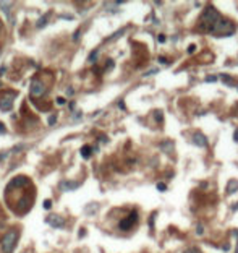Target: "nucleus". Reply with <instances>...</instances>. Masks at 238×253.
Returning <instances> with one entry per match:
<instances>
[{"instance_id":"f257e3e1","label":"nucleus","mask_w":238,"mask_h":253,"mask_svg":"<svg viewBox=\"0 0 238 253\" xmlns=\"http://www.w3.org/2000/svg\"><path fill=\"white\" fill-rule=\"evenodd\" d=\"M220 20H222V17H220L219 11L214 8V7H207V8L203 11L201 18H199L198 31H199V33H211L212 34Z\"/></svg>"},{"instance_id":"f03ea898","label":"nucleus","mask_w":238,"mask_h":253,"mask_svg":"<svg viewBox=\"0 0 238 253\" xmlns=\"http://www.w3.org/2000/svg\"><path fill=\"white\" fill-rule=\"evenodd\" d=\"M237 26L233 25L230 20H224L222 18L219 21V25L216 26V29H214V36H217V38H228V36H232L233 33H235Z\"/></svg>"},{"instance_id":"7ed1b4c3","label":"nucleus","mask_w":238,"mask_h":253,"mask_svg":"<svg viewBox=\"0 0 238 253\" xmlns=\"http://www.w3.org/2000/svg\"><path fill=\"white\" fill-rule=\"evenodd\" d=\"M18 240V232L16 230H10L3 235L2 239V251L3 253H11L15 250V245Z\"/></svg>"},{"instance_id":"20e7f679","label":"nucleus","mask_w":238,"mask_h":253,"mask_svg":"<svg viewBox=\"0 0 238 253\" xmlns=\"http://www.w3.org/2000/svg\"><path fill=\"white\" fill-rule=\"evenodd\" d=\"M136 222H138V212H136V211H131V212L128 214V218H125V219L120 221L118 227H120L122 230H130V229H131Z\"/></svg>"},{"instance_id":"39448f33","label":"nucleus","mask_w":238,"mask_h":253,"mask_svg":"<svg viewBox=\"0 0 238 253\" xmlns=\"http://www.w3.org/2000/svg\"><path fill=\"white\" fill-rule=\"evenodd\" d=\"M29 91H31V96H33V98H41V96L46 93V84L42 83L41 80H33Z\"/></svg>"},{"instance_id":"423d86ee","label":"nucleus","mask_w":238,"mask_h":253,"mask_svg":"<svg viewBox=\"0 0 238 253\" xmlns=\"http://www.w3.org/2000/svg\"><path fill=\"white\" fill-rule=\"evenodd\" d=\"M28 183H29V180H28L26 177H21V175H19V177H15L10 182L8 190H10V188H18V187H23V185H28Z\"/></svg>"},{"instance_id":"0eeeda50","label":"nucleus","mask_w":238,"mask_h":253,"mask_svg":"<svg viewBox=\"0 0 238 253\" xmlns=\"http://www.w3.org/2000/svg\"><path fill=\"white\" fill-rule=\"evenodd\" d=\"M47 222H49L52 227H62L63 224H65V221H63V219L60 218V216L52 214V216H49V218H47Z\"/></svg>"},{"instance_id":"6e6552de","label":"nucleus","mask_w":238,"mask_h":253,"mask_svg":"<svg viewBox=\"0 0 238 253\" xmlns=\"http://www.w3.org/2000/svg\"><path fill=\"white\" fill-rule=\"evenodd\" d=\"M81 185L79 182H70V180H65V182H62L60 183V187H62V190L63 191H71V190H76V188Z\"/></svg>"},{"instance_id":"1a4fd4ad","label":"nucleus","mask_w":238,"mask_h":253,"mask_svg":"<svg viewBox=\"0 0 238 253\" xmlns=\"http://www.w3.org/2000/svg\"><path fill=\"white\" fill-rule=\"evenodd\" d=\"M193 141H194V144H198V146H201V148L207 146V140H206V136L201 135V133H194L193 135Z\"/></svg>"},{"instance_id":"9d476101","label":"nucleus","mask_w":238,"mask_h":253,"mask_svg":"<svg viewBox=\"0 0 238 253\" xmlns=\"http://www.w3.org/2000/svg\"><path fill=\"white\" fill-rule=\"evenodd\" d=\"M11 104H13L11 98H10V96H5V98L0 99V109H2V110H10L11 109Z\"/></svg>"},{"instance_id":"9b49d317","label":"nucleus","mask_w":238,"mask_h":253,"mask_svg":"<svg viewBox=\"0 0 238 253\" xmlns=\"http://www.w3.org/2000/svg\"><path fill=\"white\" fill-rule=\"evenodd\" d=\"M237 190H238V182L232 179V180L228 182V185H227V193H228V195H232V193H235Z\"/></svg>"},{"instance_id":"f8f14e48","label":"nucleus","mask_w":238,"mask_h":253,"mask_svg":"<svg viewBox=\"0 0 238 253\" xmlns=\"http://www.w3.org/2000/svg\"><path fill=\"white\" fill-rule=\"evenodd\" d=\"M47 21H49V13H46V15H42L41 18L36 21V26L37 28H44L46 25H47Z\"/></svg>"},{"instance_id":"ddd939ff","label":"nucleus","mask_w":238,"mask_h":253,"mask_svg":"<svg viewBox=\"0 0 238 253\" xmlns=\"http://www.w3.org/2000/svg\"><path fill=\"white\" fill-rule=\"evenodd\" d=\"M91 151H93V148L86 144V146L81 148V156H83L84 159H89V158H91Z\"/></svg>"},{"instance_id":"4468645a","label":"nucleus","mask_w":238,"mask_h":253,"mask_svg":"<svg viewBox=\"0 0 238 253\" xmlns=\"http://www.w3.org/2000/svg\"><path fill=\"white\" fill-rule=\"evenodd\" d=\"M220 78H222V81H224L225 84H228V86H237V83L232 80V76H228V75H220Z\"/></svg>"},{"instance_id":"2eb2a0df","label":"nucleus","mask_w":238,"mask_h":253,"mask_svg":"<svg viewBox=\"0 0 238 253\" xmlns=\"http://www.w3.org/2000/svg\"><path fill=\"white\" fill-rule=\"evenodd\" d=\"M123 33H125V29H120V31H117V33H115V34L112 36V38H109V41H113V39L120 38V36H122V34H123Z\"/></svg>"},{"instance_id":"dca6fc26","label":"nucleus","mask_w":238,"mask_h":253,"mask_svg":"<svg viewBox=\"0 0 238 253\" xmlns=\"http://www.w3.org/2000/svg\"><path fill=\"white\" fill-rule=\"evenodd\" d=\"M97 54H99V50H93V52H91V54H89V62H94V60H96V57H97Z\"/></svg>"},{"instance_id":"f3484780","label":"nucleus","mask_w":238,"mask_h":253,"mask_svg":"<svg viewBox=\"0 0 238 253\" xmlns=\"http://www.w3.org/2000/svg\"><path fill=\"white\" fill-rule=\"evenodd\" d=\"M157 190H160V191H165V190H167V185H165L164 182L157 183Z\"/></svg>"},{"instance_id":"a211bd4d","label":"nucleus","mask_w":238,"mask_h":253,"mask_svg":"<svg viewBox=\"0 0 238 253\" xmlns=\"http://www.w3.org/2000/svg\"><path fill=\"white\" fill-rule=\"evenodd\" d=\"M156 120H157V122H162V120H164V115H162V112H160V110H157V112H156Z\"/></svg>"},{"instance_id":"6ab92c4d","label":"nucleus","mask_w":238,"mask_h":253,"mask_svg":"<svg viewBox=\"0 0 238 253\" xmlns=\"http://www.w3.org/2000/svg\"><path fill=\"white\" fill-rule=\"evenodd\" d=\"M183 253H203V251H201V250H198V248H188V250H185Z\"/></svg>"},{"instance_id":"aec40b11","label":"nucleus","mask_w":238,"mask_h":253,"mask_svg":"<svg viewBox=\"0 0 238 253\" xmlns=\"http://www.w3.org/2000/svg\"><path fill=\"white\" fill-rule=\"evenodd\" d=\"M50 208H52V201H50V200H46L44 201V209H50Z\"/></svg>"},{"instance_id":"412c9836","label":"nucleus","mask_w":238,"mask_h":253,"mask_svg":"<svg viewBox=\"0 0 238 253\" xmlns=\"http://www.w3.org/2000/svg\"><path fill=\"white\" fill-rule=\"evenodd\" d=\"M57 104H58V106H65V104H66V99H65V98H57Z\"/></svg>"},{"instance_id":"4be33fe9","label":"nucleus","mask_w":238,"mask_h":253,"mask_svg":"<svg viewBox=\"0 0 238 253\" xmlns=\"http://www.w3.org/2000/svg\"><path fill=\"white\" fill-rule=\"evenodd\" d=\"M194 50H196V46H194V44H190L188 46V54H193Z\"/></svg>"},{"instance_id":"5701e85b","label":"nucleus","mask_w":238,"mask_h":253,"mask_svg":"<svg viewBox=\"0 0 238 253\" xmlns=\"http://www.w3.org/2000/svg\"><path fill=\"white\" fill-rule=\"evenodd\" d=\"M79 34H81V29H76V33L73 34V41H78V39H79Z\"/></svg>"},{"instance_id":"b1692460","label":"nucleus","mask_w":238,"mask_h":253,"mask_svg":"<svg viewBox=\"0 0 238 253\" xmlns=\"http://www.w3.org/2000/svg\"><path fill=\"white\" fill-rule=\"evenodd\" d=\"M206 81H207V83H214V81H217V76H207Z\"/></svg>"},{"instance_id":"393cba45","label":"nucleus","mask_w":238,"mask_h":253,"mask_svg":"<svg viewBox=\"0 0 238 253\" xmlns=\"http://www.w3.org/2000/svg\"><path fill=\"white\" fill-rule=\"evenodd\" d=\"M203 232H204L203 226H198V227H196V234H198V235H203Z\"/></svg>"},{"instance_id":"a878e982","label":"nucleus","mask_w":238,"mask_h":253,"mask_svg":"<svg viewBox=\"0 0 238 253\" xmlns=\"http://www.w3.org/2000/svg\"><path fill=\"white\" fill-rule=\"evenodd\" d=\"M55 120H57V117H55V115H50V117H49V125H54Z\"/></svg>"},{"instance_id":"bb28decb","label":"nucleus","mask_w":238,"mask_h":253,"mask_svg":"<svg viewBox=\"0 0 238 253\" xmlns=\"http://www.w3.org/2000/svg\"><path fill=\"white\" fill-rule=\"evenodd\" d=\"M157 41H159V42H165V36H164V34H159V36H157Z\"/></svg>"},{"instance_id":"cd10ccee","label":"nucleus","mask_w":238,"mask_h":253,"mask_svg":"<svg viewBox=\"0 0 238 253\" xmlns=\"http://www.w3.org/2000/svg\"><path fill=\"white\" fill-rule=\"evenodd\" d=\"M159 62H160V63H164V65H167V57H159Z\"/></svg>"},{"instance_id":"c85d7f7f","label":"nucleus","mask_w":238,"mask_h":253,"mask_svg":"<svg viewBox=\"0 0 238 253\" xmlns=\"http://www.w3.org/2000/svg\"><path fill=\"white\" fill-rule=\"evenodd\" d=\"M107 62H109V63H107V67H105V68H107V70H110V68L113 67V60H107Z\"/></svg>"},{"instance_id":"c756f323","label":"nucleus","mask_w":238,"mask_h":253,"mask_svg":"<svg viewBox=\"0 0 238 253\" xmlns=\"http://www.w3.org/2000/svg\"><path fill=\"white\" fill-rule=\"evenodd\" d=\"M0 133H5V125L2 122H0Z\"/></svg>"},{"instance_id":"7c9ffc66","label":"nucleus","mask_w":238,"mask_h":253,"mask_svg":"<svg viewBox=\"0 0 238 253\" xmlns=\"http://www.w3.org/2000/svg\"><path fill=\"white\" fill-rule=\"evenodd\" d=\"M233 140L238 143V130H235V133H233Z\"/></svg>"},{"instance_id":"2f4dec72","label":"nucleus","mask_w":238,"mask_h":253,"mask_svg":"<svg viewBox=\"0 0 238 253\" xmlns=\"http://www.w3.org/2000/svg\"><path fill=\"white\" fill-rule=\"evenodd\" d=\"M154 73H157V70H151V71H148L146 75H154Z\"/></svg>"},{"instance_id":"473e14b6","label":"nucleus","mask_w":238,"mask_h":253,"mask_svg":"<svg viewBox=\"0 0 238 253\" xmlns=\"http://www.w3.org/2000/svg\"><path fill=\"white\" fill-rule=\"evenodd\" d=\"M5 156H7V154H2V156H0V161H2V159H5Z\"/></svg>"},{"instance_id":"72a5a7b5","label":"nucleus","mask_w":238,"mask_h":253,"mask_svg":"<svg viewBox=\"0 0 238 253\" xmlns=\"http://www.w3.org/2000/svg\"><path fill=\"white\" fill-rule=\"evenodd\" d=\"M0 86H2V83H0Z\"/></svg>"},{"instance_id":"f704fd0d","label":"nucleus","mask_w":238,"mask_h":253,"mask_svg":"<svg viewBox=\"0 0 238 253\" xmlns=\"http://www.w3.org/2000/svg\"><path fill=\"white\" fill-rule=\"evenodd\" d=\"M237 88H238V86H237Z\"/></svg>"}]
</instances>
